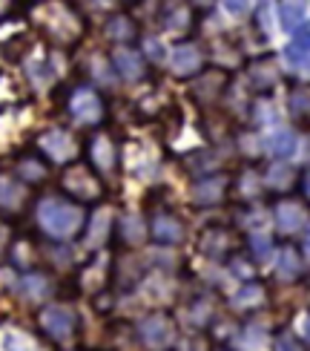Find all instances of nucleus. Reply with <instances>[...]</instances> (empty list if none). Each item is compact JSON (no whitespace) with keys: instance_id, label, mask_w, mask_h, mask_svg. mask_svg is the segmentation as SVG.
Masks as SVG:
<instances>
[{"instance_id":"nucleus-1","label":"nucleus","mask_w":310,"mask_h":351,"mask_svg":"<svg viewBox=\"0 0 310 351\" xmlns=\"http://www.w3.org/2000/svg\"><path fill=\"white\" fill-rule=\"evenodd\" d=\"M35 222L49 239L69 242L86 230V210L66 196H43L35 208Z\"/></svg>"},{"instance_id":"nucleus-2","label":"nucleus","mask_w":310,"mask_h":351,"mask_svg":"<svg viewBox=\"0 0 310 351\" xmlns=\"http://www.w3.org/2000/svg\"><path fill=\"white\" fill-rule=\"evenodd\" d=\"M35 14H38L40 32L49 40L61 43V47H69V43L81 40L83 29H86L81 12L75 6H69L66 0H43V3L35 9Z\"/></svg>"},{"instance_id":"nucleus-3","label":"nucleus","mask_w":310,"mask_h":351,"mask_svg":"<svg viewBox=\"0 0 310 351\" xmlns=\"http://www.w3.org/2000/svg\"><path fill=\"white\" fill-rule=\"evenodd\" d=\"M66 115L78 127H95L107 119V101H103V95L95 90V86L81 84L66 98Z\"/></svg>"},{"instance_id":"nucleus-4","label":"nucleus","mask_w":310,"mask_h":351,"mask_svg":"<svg viewBox=\"0 0 310 351\" xmlns=\"http://www.w3.org/2000/svg\"><path fill=\"white\" fill-rule=\"evenodd\" d=\"M61 187L69 193V199H75L78 204L103 199V182L90 165H72L61 176Z\"/></svg>"},{"instance_id":"nucleus-5","label":"nucleus","mask_w":310,"mask_h":351,"mask_svg":"<svg viewBox=\"0 0 310 351\" xmlns=\"http://www.w3.org/2000/svg\"><path fill=\"white\" fill-rule=\"evenodd\" d=\"M38 326H40V331L47 334L52 343H66V340H72L78 334L81 323H78L75 308L55 302V305H47V308L38 314Z\"/></svg>"},{"instance_id":"nucleus-6","label":"nucleus","mask_w":310,"mask_h":351,"mask_svg":"<svg viewBox=\"0 0 310 351\" xmlns=\"http://www.w3.org/2000/svg\"><path fill=\"white\" fill-rule=\"evenodd\" d=\"M138 334V343L150 351H164L175 343V326L167 314H146L138 319L135 326Z\"/></svg>"},{"instance_id":"nucleus-7","label":"nucleus","mask_w":310,"mask_h":351,"mask_svg":"<svg viewBox=\"0 0 310 351\" xmlns=\"http://www.w3.org/2000/svg\"><path fill=\"white\" fill-rule=\"evenodd\" d=\"M38 153L49 165H69L78 156V144L72 138V133H66L61 127H52L38 138Z\"/></svg>"},{"instance_id":"nucleus-8","label":"nucleus","mask_w":310,"mask_h":351,"mask_svg":"<svg viewBox=\"0 0 310 351\" xmlns=\"http://www.w3.org/2000/svg\"><path fill=\"white\" fill-rule=\"evenodd\" d=\"M230 184H233V179L224 173H204V176H196L193 187H190V196H193L196 204L210 208V204H221L227 199Z\"/></svg>"},{"instance_id":"nucleus-9","label":"nucleus","mask_w":310,"mask_h":351,"mask_svg":"<svg viewBox=\"0 0 310 351\" xmlns=\"http://www.w3.org/2000/svg\"><path fill=\"white\" fill-rule=\"evenodd\" d=\"M164 61L172 75H179V78H193L204 69V55L198 49V43H193V40H184L179 47H172Z\"/></svg>"},{"instance_id":"nucleus-10","label":"nucleus","mask_w":310,"mask_h":351,"mask_svg":"<svg viewBox=\"0 0 310 351\" xmlns=\"http://www.w3.org/2000/svg\"><path fill=\"white\" fill-rule=\"evenodd\" d=\"M273 225L279 233H285V237H290V233H299L307 228V208H305V199H279L276 208H273Z\"/></svg>"},{"instance_id":"nucleus-11","label":"nucleus","mask_w":310,"mask_h":351,"mask_svg":"<svg viewBox=\"0 0 310 351\" xmlns=\"http://www.w3.org/2000/svg\"><path fill=\"white\" fill-rule=\"evenodd\" d=\"M150 237L155 239V245L161 247H175L187 239V228L184 222L175 213L170 210H158L153 219H150Z\"/></svg>"},{"instance_id":"nucleus-12","label":"nucleus","mask_w":310,"mask_h":351,"mask_svg":"<svg viewBox=\"0 0 310 351\" xmlns=\"http://www.w3.org/2000/svg\"><path fill=\"white\" fill-rule=\"evenodd\" d=\"M112 72H115V78H121V81H141L146 75V61H144V55L135 49V47H129V43H124V47H115L112 49V61H109Z\"/></svg>"},{"instance_id":"nucleus-13","label":"nucleus","mask_w":310,"mask_h":351,"mask_svg":"<svg viewBox=\"0 0 310 351\" xmlns=\"http://www.w3.org/2000/svg\"><path fill=\"white\" fill-rule=\"evenodd\" d=\"M29 202V187L14 173H0V216H21Z\"/></svg>"},{"instance_id":"nucleus-14","label":"nucleus","mask_w":310,"mask_h":351,"mask_svg":"<svg viewBox=\"0 0 310 351\" xmlns=\"http://www.w3.org/2000/svg\"><path fill=\"white\" fill-rule=\"evenodd\" d=\"M86 156H90V167L98 176H109L118 167V144L107 133H95L86 144Z\"/></svg>"},{"instance_id":"nucleus-15","label":"nucleus","mask_w":310,"mask_h":351,"mask_svg":"<svg viewBox=\"0 0 310 351\" xmlns=\"http://www.w3.org/2000/svg\"><path fill=\"white\" fill-rule=\"evenodd\" d=\"M109 237H115V242L121 245V247H141L144 239H146V225H144L141 213H135V210L121 213L112 222V233H109Z\"/></svg>"},{"instance_id":"nucleus-16","label":"nucleus","mask_w":310,"mask_h":351,"mask_svg":"<svg viewBox=\"0 0 310 351\" xmlns=\"http://www.w3.org/2000/svg\"><path fill=\"white\" fill-rule=\"evenodd\" d=\"M259 141H261V150L270 153L273 158H290L293 150H296V144H299V136H296V130L273 124V127L264 130V136Z\"/></svg>"},{"instance_id":"nucleus-17","label":"nucleus","mask_w":310,"mask_h":351,"mask_svg":"<svg viewBox=\"0 0 310 351\" xmlns=\"http://www.w3.org/2000/svg\"><path fill=\"white\" fill-rule=\"evenodd\" d=\"M18 297L23 302H43V300H49L52 294V280L43 271H35V268H29L21 274V280H18Z\"/></svg>"},{"instance_id":"nucleus-18","label":"nucleus","mask_w":310,"mask_h":351,"mask_svg":"<svg viewBox=\"0 0 310 351\" xmlns=\"http://www.w3.org/2000/svg\"><path fill=\"white\" fill-rule=\"evenodd\" d=\"M276 21L282 23L287 35L307 32V0H279Z\"/></svg>"},{"instance_id":"nucleus-19","label":"nucleus","mask_w":310,"mask_h":351,"mask_svg":"<svg viewBox=\"0 0 310 351\" xmlns=\"http://www.w3.org/2000/svg\"><path fill=\"white\" fill-rule=\"evenodd\" d=\"M247 78L256 93H261V95L270 93L279 84V61L276 58H256V61L247 66Z\"/></svg>"},{"instance_id":"nucleus-20","label":"nucleus","mask_w":310,"mask_h":351,"mask_svg":"<svg viewBox=\"0 0 310 351\" xmlns=\"http://www.w3.org/2000/svg\"><path fill=\"white\" fill-rule=\"evenodd\" d=\"M201 254H207L210 259H224L230 254H235V237L227 228H210L204 230L201 237Z\"/></svg>"},{"instance_id":"nucleus-21","label":"nucleus","mask_w":310,"mask_h":351,"mask_svg":"<svg viewBox=\"0 0 310 351\" xmlns=\"http://www.w3.org/2000/svg\"><path fill=\"white\" fill-rule=\"evenodd\" d=\"M103 35H107L115 47H124V43H132L138 38V23H135V18H129L127 12H115L107 18V23H103Z\"/></svg>"},{"instance_id":"nucleus-22","label":"nucleus","mask_w":310,"mask_h":351,"mask_svg":"<svg viewBox=\"0 0 310 351\" xmlns=\"http://www.w3.org/2000/svg\"><path fill=\"white\" fill-rule=\"evenodd\" d=\"M296 182H299V173L287 158H276V162L268 167V173H264V187L276 190V193H287Z\"/></svg>"},{"instance_id":"nucleus-23","label":"nucleus","mask_w":310,"mask_h":351,"mask_svg":"<svg viewBox=\"0 0 310 351\" xmlns=\"http://www.w3.org/2000/svg\"><path fill=\"white\" fill-rule=\"evenodd\" d=\"M276 276L282 282H296L305 276V256L293 245H285L276 256Z\"/></svg>"},{"instance_id":"nucleus-24","label":"nucleus","mask_w":310,"mask_h":351,"mask_svg":"<svg viewBox=\"0 0 310 351\" xmlns=\"http://www.w3.org/2000/svg\"><path fill=\"white\" fill-rule=\"evenodd\" d=\"M161 26H164V32H172V35H181L187 32L190 26H193V9L187 3H179V0H172L161 9Z\"/></svg>"},{"instance_id":"nucleus-25","label":"nucleus","mask_w":310,"mask_h":351,"mask_svg":"<svg viewBox=\"0 0 310 351\" xmlns=\"http://www.w3.org/2000/svg\"><path fill=\"white\" fill-rule=\"evenodd\" d=\"M282 64L293 75H305L307 72V32L293 35V40L282 49Z\"/></svg>"},{"instance_id":"nucleus-26","label":"nucleus","mask_w":310,"mask_h":351,"mask_svg":"<svg viewBox=\"0 0 310 351\" xmlns=\"http://www.w3.org/2000/svg\"><path fill=\"white\" fill-rule=\"evenodd\" d=\"M18 179L29 187V184H40V182H47V176H49V167H47V158H43L40 153H29V156H21L18 158Z\"/></svg>"},{"instance_id":"nucleus-27","label":"nucleus","mask_w":310,"mask_h":351,"mask_svg":"<svg viewBox=\"0 0 310 351\" xmlns=\"http://www.w3.org/2000/svg\"><path fill=\"white\" fill-rule=\"evenodd\" d=\"M23 69H26V78L32 81L38 90H49L55 84V66H52L49 58H29L23 64Z\"/></svg>"},{"instance_id":"nucleus-28","label":"nucleus","mask_w":310,"mask_h":351,"mask_svg":"<svg viewBox=\"0 0 310 351\" xmlns=\"http://www.w3.org/2000/svg\"><path fill=\"white\" fill-rule=\"evenodd\" d=\"M261 302H264V288L259 282H253V280H247L239 291H235V297L230 300V305L235 311H253L256 305H261Z\"/></svg>"},{"instance_id":"nucleus-29","label":"nucleus","mask_w":310,"mask_h":351,"mask_svg":"<svg viewBox=\"0 0 310 351\" xmlns=\"http://www.w3.org/2000/svg\"><path fill=\"white\" fill-rule=\"evenodd\" d=\"M247 251H250V256H253V262L270 259L273 251H276L273 237H270V233H264V230H253V233L247 237Z\"/></svg>"},{"instance_id":"nucleus-30","label":"nucleus","mask_w":310,"mask_h":351,"mask_svg":"<svg viewBox=\"0 0 310 351\" xmlns=\"http://www.w3.org/2000/svg\"><path fill=\"white\" fill-rule=\"evenodd\" d=\"M230 190L235 196H239L242 202H250V204H256V199L261 196V182L256 179L250 170H244L239 179H235V184H230Z\"/></svg>"},{"instance_id":"nucleus-31","label":"nucleus","mask_w":310,"mask_h":351,"mask_svg":"<svg viewBox=\"0 0 310 351\" xmlns=\"http://www.w3.org/2000/svg\"><path fill=\"white\" fill-rule=\"evenodd\" d=\"M109 219H112V213L107 208H101L98 216L92 219V225H90V239L95 242L92 247H101L103 242L109 239V233H112V222H109Z\"/></svg>"},{"instance_id":"nucleus-32","label":"nucleus","mask_w":310,"mask_h":351,"mask_svg":"<svg viewBox=\"0 0 310 351\" xmlns=\"http://www.w3.org/2000/svg\"><path fill=\"white\" fill-rule=\"evenodd\" d=\"M141 55H144V61L146 64H161L167 58V47H164V40H158V38H153V35H146L144 40H141V49H138Z\"/></svg>"},{"instance_id":"nucleus-33","label":"nucleus","mask_w":310,"mask_h":351,"mask_svg":"<svg viewBox=\"0 0 310 351\" xmlns=\"http://www.w3.org/2000/svg\"><path fill=\"white\" fill-rule=\"evenodd\" d=\"M256 3H259V0H221V9H224L227 18H233V21H244L247 14L256 9Z\"/></svg>"},{"instance_id":"nucleus-34","label":"nucleus","mask_w":310,"mask_h":351,"mask_svg":"<svg viewBox=\"0 0 310 351\" xmlns=\"http://www.w3.org/2000/svg\"><path fill=\"white\" fill-rule=\"evenodd\" d=\"M290 115L296 121H305L307 119V86L305 84L293 86V93H290Z\"/></svg>"},{"instance_id":"nucleus-35","label":"nucleus","mask_w":310,"mask_h":351,"mask_svg":"<svg viewBox=\"0 0 310 351\" xmlns=\"http://www.w3.org/2000/svg\"><path fill=\"white\" fill-rule=\"evenodd\" d=\"M276 351H305V346L293 337V334H282V337L276 340Z\"/></svg>"},{"instance_id":"nucleus-36","label":"nucleus","mask_w":310,"mask_h":351,"mask_svg":"<svg viewBox=\"0 0 310 351\" xmlns=\"http://www.w3.org/2000/svg\"><path fill=\"white\" fill-rule=\"evenodd\" d=\"M12 3H14V0H0V21H3L6 14L12 12Z\"/></svg>"},{"instance_id":"nucleus-37","label":"nucleus","mask_w":310,"mask_h":351,"mask_svg":"<svg viewBox=\"0 0 310 351\" xmlns=\"http://www.w3.org/2000/svg\"><path fill=\"white\" fill-rule=\"evenodd\" d=\"M190 3H193V6H201V9H207V6H213L216 0H190Z\"/></svg>"},{"instance_id":"nucleus-38","label":"nucleus","mask_w":310,"mask_h":351,"mask_svg":"<svg viewBox=\"0 0 310 351\" xmlns=\"http://www.w3.org/2000/svg\"><path fill=\"white\" fill-rule=\"evenodd\" d=\"M98 3H103V6H115V3H121V0H98Z\"/></svg>"},{"instance_id":"nucleus-39","label":"nucleus","mask_w":310,"mask_h":351,"mask_svg":"<svg viewBox=\"0 0 310 351\" xmlns=\"http://www.w3.org/2000/svg\"><path fill=\"white\" fill-rule=\"evenodd\" d=\"M216 351H227V348H216Z\"/></svg>"}]
</instances>
